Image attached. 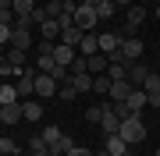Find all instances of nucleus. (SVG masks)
I'll use <instances>...</instances> for the list:
<instances>
[{
	"mask_svg": "<svg viewBox=\"0 0 160 156\" xmlns=\"http://www.w3.org/2000/svg\"><path fill=\"white\" fill-rule=\"evenodd\" d=\"M142 89H146V96H157L160 92V75H157V71H149V78L142 82Z\"/></svg>",
	"mask_w": 160,
	"mask_h": 156,
	"instance_id": "nucleus-30",
	"label": "nucleus"
},
{
	"mask_svg": "<svg viewBox=\"0 0 160 156\" xmlns=\"http://www.w3.org/2000/svg\"><path fill=\"white\" fill-rule=\"evenodd\" d=\"M92 53H100V32H86L78 43V57H92Z\"/></svg>",
	"mask_w": 160,
	"mask_h": 156,
	"instance_id": "nucleus-13",
	"label": "nucleus"
},
{
	"mask_svg": "<svg viewBox=\"0 0 160 156\" xmlns=\"http://www.w3.org/2000/svg\"><path fill=\"white\" fill-rule=\"evenodd\" d=\"M29 153H46V139H43V135H32V142H29Z\"/></svg>",
	"mask_w": 160,
	"mask_h": 156,
	"instance_id": "nucleus-34",
	"label": "nucleus"
},
{
	"mask_svg": "<svg viewBox=\"0 0 160 156\" xmlns=\"http://www.w3.org/2000/svg\"><path fill=\"white\" fill-rule=\"evenodd\" d=\"M0 117H4V124H18V121H25V114H22V103L0 106Z\"/></svg>",
	"mask_w": 160,
	"mask_h": 156,
	"instance_id": "nucleus-21",
	"label": "nucleus"
},
{
	"mask_svg": "<svg viewBox=\"0 0 160 156\" xmlns=\"http://www.w3.org/2000/svg\"><path fill=\"white\" fill-rule=\"evenodd\" d=\"M142 53H146V43L139 39V35H132V39L121 43V60L132 64V60H142Z\"/></svg>",
	"mask_w": 160,
	"mask_h": 156,
	"instance_id": "nucleus-5",
	"label": "nucleus"
},
{
	"mask_svg": "<svg viewBox=\"0 0 160 156\" xmlns=\"http://www.w3.org/2000/svg\"><path fill=\"white\" fill-rule=\"evenodd\" d=\"M96 156H110V153H107V149H96Z\"/></svg>",
	"mask_w": 160,
	"mask_h": 156,
	"instance_id": "nucleus-41",
	"label": "nucleus"
},
{
	"mask_svg": "<svg viewBox=\"0 0 160 156\" xmlns=\"http://www.w3.org/2000/svg\"><path fill=\"white\" fill-rule=\"evenodd\" d=\"M36 4H46V0H36Z\"/></svg>",
	"mask_w": 160,
	"mask_h": 156,
	"instance_id": "nucleus-45",
	"label": "nucleus"
},
{
	"mask_svg": "<svg viewBox=\"0 0 160 156\" xmlns=\"http://www.w3.org/2000/svg\"><path fill=\"white\" fill-rule=\"evenodd\" d=\"M57 82H53L50 75H43V71H39V75H36V96H39V99H50V96H57Z\"/></svg>",
	"mask_w": 160,
	"mask_h": 156,
	"instance_id": "nucleus-6",
	"label": "nucleus"
},
{
	"mask_svg": "<svg viewBox=\"0 0 160 156\" xmlns=\"http://www.w3.org/2000/svg\"><path fill=\"white\" fill-rule=\"evenodd\" d=\"M103 110H107V103L89 106V110H86V121H89V124H100V121H103Z\"/></svg>",
	"mask_w": 160,
	"mask_h": 156,
	"instance_id": "nucleus-32",
	"label": "nucleus"
},
{
	"mask_svg": "<svg viewBox=\"0 0 160 156\" xmlns=\"http://www.w3.org/2000/svg\"><path fill=\"white\" fill-rule=\"evenodd\" d=\"M92 78L96 75H89V71H78V75H71V85H75V92H92Z\"/></svg>",
	"mask_w": 160,
	"mask_h": 156,
	"instance_id": "nucleus-19",
	"label": "nucleus"
},
{
	"mask_svg": "<svg viewBox=\"0 0 160 156\" xmlns=\"http://www.w3.org/2000/svg\"><path fill=\"white\" fill-rule=\"evenodd\" d=\"M36 75H39V71L29 68V64L22 68V75H18V82H14V85H18V96H22V99H32V96H36Z\"/></svg>",
	"mask_w": 160,
	"mask_h": 156,
	"instance_id": "nucleus-3",
	"label": "nucleus"
},
{
	"mask_svg": "<svg viewBox=\"0 0 160 156\" xmlns=\"http://www.w3.org/2000/svg\"><path fill=\"white\" fill-rule=\"evenodd\" d=\"M71 149H75V142H71V135H61V139H57V142L50 145V156H68Z\"/></svg>",
	"mask_w": 160,
	"mask_h": 156,
	"instance_id": "nucleus-23",
	"label": "nucleus"
},
{
	"mask_svg": "<svg viewBox=\"0 0 160 156\" xmlns=\"http://www.w3.org/2000/svg\"><path fill=\"white\" fill-rule=\"evenodd\" d=\"M96 7H86V4H78L75 7V25H78L82 32H96Z\"/></svg>",
	"mask_w": 160,
	"mask_h": 156,
	"instance_id": "nucleus-4",
	"label": "nucleus"
},
{
	"mask_svg": "<svg viewBox=\"0 0 160 156\" xmlns=\"http://www.w3.org/2000/svg\"><path fill=\"white\" fill-rule=\"evenodd\" d=\"M29 156H50V153H29Z\"/></svg>",
	"mask_w": 160,
	"mask_h": 156,
	"instance_id": "nucleus-42",
	"label": "nucleus"
},
{
	"mask_svg": "<svg viewBox=\"0 0 160 156\" xmlns=\"http://www.w3.org/2000/svg\"><path fill=\"white\" fill-rule=\"evenodd\" d=\"M11 32H14V25H4V21H0V46H11Z\"/></svg>",
	"mask_w": 160,
	"mask_h": 156,
	"instance_id": "nucleus-35",
	"label": "nucleus"
},
{
	"mask_svg": "<svg viewBox=\"0 0 160 156\" xmlns=\"http://www.w3.org/2000/svg\"><path fill=\"white\" fill-rule=\"evenodd\" d=\"M121 43H125V39H121L118 32H100V53H107V57L121 50Z\"/></svg>",
	"mask_w": 160,
	"mask_h": 156,
	"instance_id": "nucleus-14",
	"label": "nucleus"
},
{
	"mask_svg": "<svg viewBox=\"0 0 160 156\" xmlns=\"http://www.w3.org/2000/svg\"><path fill=\"white\" fill-rule=\"evenodd\" d=\"M121 139H125L128 145H139L146 139V124H142V114H132V117H125V121H121Z\"/></svg>",
	"mask_w": 160,
	"mask_h": 156,
	"instance_id": "nucleus-1",
	"label": "nucleus"
},
{
	"mask_svg": "<svg viewBox=\"0 0 160 156\" xmlns=\"http://www.w3.org/2000/svg\"><path fill=\"white\" fill-rule=\"evenodd\" d=\"M11 103H22L18 85H11V82H0V106H11Z\"/></svg>",
	"mask_w": 160,
	"mask_h": 156,
	"instance_id": "nucleus-18",
	"label": "nucleus"
},
{
	"mask_svg": "<svg viewBox=\"0 0 160 156\" xmlns=\"http://www.w3.org/2000/svg\"><path fill=\"white\" fill-rule=\"evenodd\" d=\"M78 4H86V7H96V4H100V0H78Z\"/></svg>",
	"mask_w": 160,
	"mask_h": 156,
	"instance_id": "nucleus-39",
	"label": "nucleus"
},
{
	"mask_svg": "<svg viewBox=\"0 0 160 156\" xmlns=\"http://www.w3.org/2000/svg\"><path fill=\"white\" fill-rule=\"evenodd\" d=\"M103 149H107L110 156H128V149H132V145L121 139V135H103Z\"/></svg>",
	"mask_w": 160,
	"mask_h": 156,
	"instance_id": "nucleus-11",
	"label": "nucleus"
},
{
	"mask_svg": "<svg viewBox=\"0 0 160 156\" xmlns=\"http://www.w3.org/2000/svg\"><path fill=\"white\" fill-rule=\"evenodd\" d=\"M128 92H132V82L128 78H110V103H125L128 99Z\"/></svg>",
	"mask_w": 160,
	"mask_h": 156,
	"instance_id": "nucleus-7",
	"label": "nucleus"
},
{
	"mask_svg": "<svg viewBox=\"0 0 160 156\" xmlns=\"http://www.w3.org/2000/svg\"><path fill=\"white\" fill-rule=\"evenodd\" d=\"M149 71H153V68H149L146 60H132L128 64V82H132V85H142V82L149 78Z\"/></svg>",
	"mask_w": 160,
	"mask_h": 156,
	"instance_id": "nucleus-10",
	"label": "nucleus"
},
{
	"mask_svg": "<svg viewBox=\"0 0 160 156\" xmlns=\"http://www.w3.org/2000/svg\"><path fill=\"white\" fill-rule=\"evenodd\" d=\"M11 46H14V50H32V32L14 25V32H11Z\"/></svg>",
	"mask_w": 160,
	"mask_h": 156,
	"instance_id": "nucleus-17",
	"label": "nucleus"
},
{
	"mask_svg": "<svg viewBox=\"0 0 160 156\" xmlns=\"http://www.w3.org/2000/svg\"><path fill=\"white\" fill-rule=\"evenodd\" d=\"M107 68H110V57H107V53H92V57H86V71H89V75H107Z\"/></svg>",
	"mask_w": 160,
	"mask_h": 156,
	"instance_id": "nucleus-12",
	"label": "nucleus"
},
{
	"mask_svg": "<svg viewBox=\"0 0 160 156\" xmlns=\"http://www.w3.org/2000/svg\"><path fill=\"white\" fill-rule=\"evenodd\" d=\"M157 4H160V0H157Z\"/></svg>",
	"mask_w": 160,
	"mask_h": 156,
	"instance_id": "nucleus-48",
	"label": "nucleus"
},
{
	"mask_svg": "<svg viewBox=\"0 0 160 156\" xmlns=\"http://www.w3.org/2000/svg\"><path fill=\"white\" fill-rule=\"evenodd\" d=\"M4 53H7V64H11V68H18V71L25 68V50H14V46H7Z\"/></svg>",
	"mask_w": 160,
	"mask_h": 156,
	"instance_id": "nucleus-25",
	"label": "nucleus"
},
{
	"mask_svg": "<svg viewBox=\"0 0 160 156\" xmlns=\"http://www.w3.org/2000/svg\"><path fill=\"white\" fill-rule=\"evenodd\" d=\"M43 7H46V18H61L64 14V0H46Z\"/></svg>",
	"mask_w": 160,
	"mask_h": 156,
	"instance_id": "nucleus-31",
	"label": "nucleus"
},
{
	"mask_svg": "<svg viewBox=\"0 0 160 156\" xmlns=\"http://www.w3.org/2000/svg\"><path fill=\"white\" fill-rule=\"evenodd\" d=\"M4 64H7V53H4V50H0V68H4Z\"/></svg>",
	"mask_w": 160,
	"mask_h": 156,
	"instance_id": "nucleus-40",
	"label": "nucleus"
},
{
	"mask_svg": "<svg viewBox=\"0 0 160 156\" xmlns=\"http://www.w3.org/2000/svg\"><path fill=\"white\" fill-rule=\"evenodd\" d=\"M114 11H118V4H114V0H100V4H96V18H100V21H107Z\"/></svg>",
	"mask_w": 160,
	"mask_h": 156,
	"instance_id": "nucleus-27",
	"label": "nucleus"
},
{
	"mask_svg": "<svg viewBox=\"0 0 160 156\" xmlns=\"http://www.w3.org/2000/svg\"><path fill=\"white\" fill-rule=\"evenodd\" d=\"M75 57H78V50H75V46H68V43H53V60H57L61 68H71Z\"/></svg>",
	"mask_w": 160,
	"mask_h": 156,
	"instance_id": "nucleus-9",
	"label": "nucleus"
},
{
	"mask_svg": "<svg viewBox=\"0 0 160 156\" xmlns=\"http://www.w3.org/2000/svg\"><path fill=\"white\" fill-rule=\"evenodd\" d=\"M142 21H146V7H142V4H132V7H128V21H125V29H121L118 35H121V39H132Z\"/></svg>",
	"mask_w": 160,
	"mask_h": 156,
	"instance_id": "nucleus-2",
	"label": "nucleus"
},
{
	"mask_svg": "<svg viewBox=\"0 0 160 156\" xmlns=\"http://www.w3.org/2000/svg\"><path fill=\"white\" fill-rule=\"evenodd\" d=\"M64 4H71V0H64Z\"/></svg>",
	"mask_w": 160,
	"mask_h": 156,
	"instance_id": "nucleus-47",
	"label": "nucleus"
},
{
	"mask_svg": "<svg viewBox=\"0 0 160 156\" xmlns=\"http://www.w3.org/2000/svg\"><path fill=\"white\" fill-rule=\"evenodd\" d=\"M82 35H86V32H82L78 25H71V29H61V39H57V43H68V46H75V50H78Z\"/></svg>",
	"mask_w": 160,
	"mask_h": 156,
	"instance_id": "nucleus-22",
	"label": "nucleus"
},
{
	"mask_svg": "<svg viewBox=\"0 0 160 156\" xmlns=\"http://www.w3.org/2000/svg\"><path fill=\"white\" fill-rule=\"evenodd\" d=\"M107 78H128V64H110V68H107Z\"/></svg>",
	"mask_w": 160,
	"mask_h": 156,
	"instance_id": "nucleus-33",
	"label": "nucleus"
},
{
	"mask_svg": "<svg viewBox=\"0 0 160 156\" xmlns=\"http://www.w3.org/2000/svg\"><path fill=\"white\" fill-rule=\"evenodd\" d=\"M125 103H128L132 114H142V106H149V96H146V89H142V85H132V92H128Z\"/></svg>",
	"mask_w": 160,
	"mask_h": 156,
	"instance_id": "nucleus-8",
	"label": "nucleus"
},
{
	"mask_svg": "<svg viewBox=\"0 0 160 156\" xmlns=\"http://www.w3.org/2000/svg\"><path fill=\"white\" fill-rule=\"evenodd\" d=\"M22 114H25V121H39L43 117V103L39 99H22Z\"/></svg>",
	"mask_w": 160,
	"mask_h": 156,
	"instance_id": "nucleus-20",
	"label": "nucleus"
},
{
	"mask_svg": "<svg viewBox=\"0 0 160 156\" xmlns=\"http://www.w3.org/2000/svg\"><path fill=\"white\" fill-rule=\"evenodd\" d=\"M39 135H43V139H46V153H50V145H53V142H57V139H61V135H64V131H61V128H57V124H46V128H43V131H39Z\"/></svg>",
	"mask_w": 160,
	"mask_h": 156,
	"instance_id": "nucleus-26",
	"label": "nucleus"
},
{
	"mask_svg": "<svg viewBox=\"0 0 160 156\" xmlns=\"http://www.w3.org/2000/svg\"><path fill=\"white\" fill-rule=\"evenodd\" d=\"M157 64H160V53H157Z\"/></svg>",
	"mask_w": 160,
	"mask_h": 156,
	"instance_id": "nucleus-46",
	"label": "nucleus"
},
{
	"mask_svg": "<svg viewBox=\"0 0 160 156\" xmlns=\"http://www.w3.org/2000/svg\"><path fill=\"white\" fill-rule=\"evenodd\" d=\"M39 35H43L46 43H57L61 39V21H57V18H46V21L39 25Z\"/></svg>",
	"mask_w": 160,
	"mask_h": 156,
	"instance_id": "nucleus-15",
	"label": "nucleus"
},
{
	"mask_svg": "<svg viewBox=\"0 0 160 156\" xmlns=\"http://www.w3.org/2000/svg\"><path fill=\"white\" fill-rule=\"evenodd\" d=\"M36 7H39L36 0H14V7H11V11H14V18H32Z\"/></svg>",
	"mask_w": 160,
	"mask_h": 156,
	"instance_id": "nucleus-24",
	"label": "nucleus"
},
{
	"mask_svg": "<svg viewBox=\"0 0 160 156\" xmlns=\"http://www.w3.org/2000/svg\"><path fill=\"white\" fill-rule=\"evenodd\" d=\"M0 128H7V124H4V117H0Z\"/></svg>",
	"mask_w": 160,
	"mask_h": 156,
	"instance_id": "nucleus-44",
	"label": "nucleus"
},
{
	"mask_svg": "<svg viewBox=\"0 0 160 156\" xmlns=\"http://www.w3.org/2000/svg\"><path fill=\"white\" fill-rule=\"evenodd\" d=\"M149 106H160V92H157V96H149Z\"/></svg>",
	"mask_w": 160,
	"mask_h": 156,
	"instance_id": "nucleus-38",
	"label": "nucleus"
},
{
	"mask_svg": "<svg viewBox=\"0 0 160 156\" xmlns=\"http://www.w3.org/2000/svg\"><path fill=\"white\" fill-rule=\"evenodd\" d=\"M57 96H61V99H75V96H78V92H75V85H71V82H68V85H61V89H57Z\"/></svg>",
	"mask_w": 160,
	"mask_h": 156,
	"instance_id": "nucleus-36",
	"label": "nucleus"
},
{
	"mask_svg": "<svg viewBox=\"0 0 160 156\" xmlns=\"http://www.w3.org/2000/svg\"><path fill=\"white\" fill-rule=\"evenodd\" d=\"M0 156H18V142L11 135H0Z\"/></svg>",
	"mask_w": 160,
	"mask_h": 156,
	"instance_id": "nucleus-28",
	"label": "nucleus"
},
{
	"mask_svg": "<svg viewBox=\"0 0 160 156\" xmlns=\"http://www.w3.org/2000/svg\"><path fill=\"white\" fill-rule=\"evenodd\" d=\"M68 156H96V153H92V149H86V145H75Z\"/></svg>",
	"mask_w": 160,
	"mask_h": 156,
	"instance_id": "nucleus-37",
	"label": "nucleus"
},
{
	"mask_svg": "<svg viewBox=\"0 0 160 156\" xmlns=\"http://www.w3.org/2000/svg\"><path fill=\"white\" fill-rule=\"evenodd\" d=\"M92 92H96V96H107L110 92V78L107 75H96V78H92Z\"/></svg>",
	"mask_w": 160,
	"mask_h": 156,
	"instance_id": "nucleus-29",
	"label": "nucleus"
},
{
	"mask_svg": "<svg viewBox=\"0 0 160 156\" xmlns=\"http://www.w3.org/2000/svg\"><path fill=\"white\" fill-rule=\"evenodd\" d=\"M157 21H160V4H157Z\"/></svg>",
	"mask_w": 160,
	"mask_h": 156,
	"instance_id": "nucleus-43",
	"label": "nucleus"
},
{
	"mask_svg": "<svg viewBox=\"0 0 160 156\" xmlns=\"http://www.w3.org/2000/svg\"><path fill=\"white\" fill-rule=\"evenodd\" d=\"M100 128H103V135H118V131H121V117H118L114 110L107 106V110H103V121H100Z\"/></svg>",
	"mask_w": 160,
	"mask_h": 156,
	"instance_id": "nucleus-16",
	"label": "nucleus"
}]
</instances>
